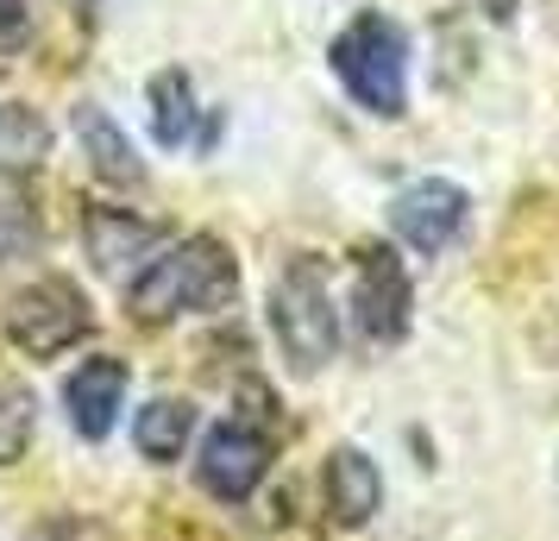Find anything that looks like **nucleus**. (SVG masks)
<instances>
[{"mask_svg": "<svg viewBox=\"0 0 559 541\" xmlns=\"http://www.w3.org/2000/svg\"><path fill=\"white\" fill-rule=\"evenodd\" d=\"M189 127H195V95H189V77H182V70L152 77V139H157V145H189Z\"/></svg>", "mask_w": 559, "mask_h": 541, "instance_id": "nucleus-13", "label": "nucleus"}, {"mask_svg": "<svg viewBox=\"0 0 559 541\" xmlns=\"http://www.w3.org/2000/svg\"><path fill=\"white\" fill-rule=\"evenodd\" d=\"M20 38H26V0H0V57L20 51Z\"/></svg>", "mask_w": 559, "mask_h": 541, "instance_id": "nucleus-15", "label": "nucleus"}, {"mask_svg": "<svg viewBox=\"0 0 559 541\" xmlns=\"http://www.w3.org/2000/svg\"><path fill=\"white\" fill-rule=\"evenodd\" d=\"M465 189L447 177H421V183H408L403 196L390 202V227H396V239H403L408 252H447L459 239V227H465Z\"/></svg>", "mask_w": 559, "mask_h": 541, "instance_id": "nucleus-6", "label": "nucleus"}, {"mask_svg": "<svg viewBox=\"0 0 559 541\" xmlns=\"http://www.w3.org/2000/svg\"><path fill=\"white\" fill-rule=\"evenodd\" d=\"M333 77L365 114L396 120L408 107V32L390 13H358L353 26L333 38Z\"/></svg>", "mask_w": 559, "mask_h": 541, "instance_id": "nucleus-2", "label": "nucleus"}, {"mask_svg": "<svg viewBox=\"0 0 559 541\" xmlns=\"http://www.w3.org/2000/svg\"><path fill=\"white\" fill-rule=\"evenodd\" d=\"M189 428H195V410L182 403V397H157V403H145L139 410V454L145 460H177L182 447H189Z\"/></svg>", "mask_w": 559, "mask_h": 541, "instance_id": "nucleus-12", "label": "nucleus"}, {"mask_svg": "<svg viewBox=\"0 0 559 541\" xmlns=\"http://www.w3.org/2000/svg\"><path fill=\"white\" fill-rule=\"evenodd\" d=\"M76 139L88 145V164H95V177L102 183H120V189L145 183V164H139V152L127 145V132L114 127L107 107H95V102L76 107Z\"/></svg>", "mask_w": 559, "mask_h": 541, "instance_id": "nucleus-9", "label": "nucleus"}, {"mask_svg": "<svg viewBox=\"0 0 559 541\" xmlns=\"http://www.w3.org/2000/svg\"><path fill=\"white\" fill-rule=\"evenodd\" d=\"M152 246H157V227L139 221V214H120V208H95L88 214V252H95L102 271H120L132 258L152 264Z\"/></svg>", "mask_w": 559, "mask_h": 541, "instance_id": "nucleus-11", "label": "nucleus"}, {"mask_svg": "<svg viewBox=\"0 0 559 541\" xmlns=\"http://www.w3.org/2000/svg\"><path fill=\"white\" fill-rule=\"evenodd\" d=\"M233 296H239V264L214 233H195L164 258H152L127 290L139 321H170L182 309H227Z\"/></svg>", "mask_w": 559, "mask_h": 541, "instance_id": "nucleus-1", "label": "nucleus"}, {"mask_svg": "<svg viewBox=\"0 0 559 541\" xmlns=\"http://www.w3.org/2000/svg\"><path fill=\"white\" fill-rule=\"evenodd\" d=\"M378 504H383L378 466L365 460L358 447H340V454L328 460V510H333V522H365Z\"/></svg>", "mask_w": 559, "mask_h": 541, "instance_id": "nucleus-10", "label": "nucleus"}, {"mask_svg": "<svg viewBox=\"0 0 559 541\" xmlns=\"http://www.w3.org/2000/svg\"><path fill=\"white\" fill-rule=\"evenodd\" d=\"M408 309H415V290H408L403 258L390 246H358L353 264V321L371 346H396L408 334Z\"/></svg>", "mask_w": 559, "mask_h": 541, "instance_id": "nucleus-5", "label": "nucleus"}, {"mask_svg": "<svg viewBox=\"0 0 559 541\" xmlns=\"http://www.w3.org/2000/svg\"><path fill=\"white\" fill-rule=\"evenodd\" d=\"M120 397H127V365L120 360H88L63 385V410L76 422V435L88 440H107V428L120 422Z\"/></svg>", "mask_w": 559, "mask_h": 541, "instance_id": "nucleus-8", "label": "nucleus"}, {"mask_svg": "<svg viewBox=\"0 0 559 541\" xmlns=\"http://www.w3.org/2000/svg\"><path fill=\"white\" fill-rule=\"evenodd\" d=\"M32 415H38V397L26 390V378L0 372V466L26 454V440H32Z\"/></svg>", "mask_w": 559, "mask_h": 541, "instance_id": "nucleus-14", "label": "nucleus"}, {"mask_svg": "<svg viewBox=\"0 0 559 541\" xmlns=\"http://www.w3.org/2000/svg\"><path fill=\"white\" fill-rule=\"evenodd\" d=\"M88 334V296L70 278H38L32 290H20L7 303V340L26 346L38 360H51L63 346H76Z\"/></svg>", "mask_w": 559, "mask_h": 541, "instance_id": "nucleus-4", "label": "nucleus"}, {"mask_svg": "<svg viewBox=\"0 0 559 541\" xmlns=\"http://www.w3.org/2000/svg\"><path fill=\"white\" fill-rule=\"evenodd\" d=\"M271 328L283 340V360L296 372H321L340 346V315L328 296V264L321 258H296L283 264L277 290H271Z\"/></svg>", "mask_w": 559, "mask_h": 541, "instance_id": "nucleus-3", "label": "nucleus"}, {"mask_svg": "<svg viewBox=\"0 0 559 541\" xmlns=\"http://www.w3.org/2000/svg\"><path fill=\"white\" fill-rule=\"evenodd\" d=\"M490 13H497V20H509V13H515V0H490Z\"/></svg>", "mask_w": 559, "mask_h": 541, "instance_id": "nucleus-16", "label": "nucleus"}, {"mask_svg": "<svg viewBox=\"0 0 559 541\" xmlns=\"http://www.w3.org/2000/svg\"><path fill=\"white\" fill-rule=\"evenodd\" d=\"M264 466H271V440L258 435V428H246V422H221V428H207V440H202V485L214 491V497H227V504L252 497L258 479H264Z\"/></svg>", "mask_w": 559, "mask_h": 541, "instance_id": "nucleus-7", "label": "nucleus"}]
</instances>
